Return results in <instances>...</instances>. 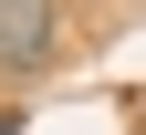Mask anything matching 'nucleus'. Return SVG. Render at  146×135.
<instances>
[{
	"label": "nucleus",
	"mask_w": 146,
	"mask_h": 135,
	"mask_svg": "<svg viewBox=\"0 0 146 135\" xmlns=\"http://www.w3.org/2000/svg\"><path fill=\"white\" fill-rule=\"evenodd\" d=\"M52 31H63L52 0H0V73H42L52 63Z\"/></svg>",
	"instance_id": "f257e3e1"
}]
</instances>
